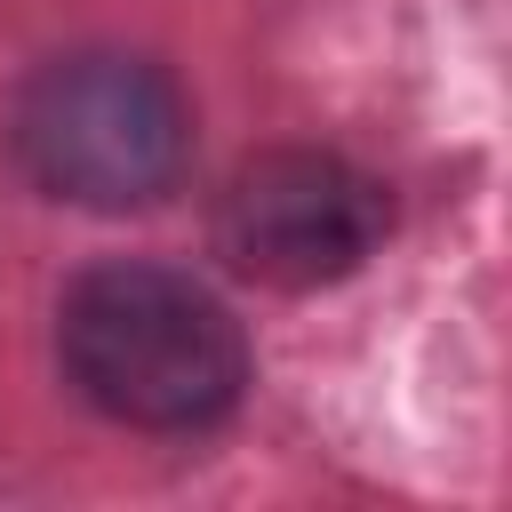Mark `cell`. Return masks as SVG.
<instances>
[{"mask_svg":"<svg viewBox=\"0 0 512 512\" xmlns=\"http://www.w3.org/2000/svg\"><path fill=\"white\" fill-rule=\"evenodd\" d=\"M56 360L72 392L128 432H208L248 392L240 320L176 264H88L56 304Z\"/></svg>","mask_w":512,"mask_h":512,"instance_id":"1","label":"cell"},{"mask_svg":"<svg viewBox=\"0 0 512 512\" xmlns=\"http://www.w3.org/2000/svg\"><path fill=\"white\" fill-rule=\"evenodd\" d=\"M16 168L72 208H152L192 168V104L184 88L128 48L48 56L8 104Z\"/></svg>","mask_w":512,"mask_h":512,"instance_id":"2","label":"cell"},{"mask_svg":"<svg viewBox=\"0 0 512 512\" xmlns=\"http://www.w3.org/2000/svg\"><path fill=\"white\" fill-rule=\"evenodd\" d=\"M384 224H392L384 184L320 144L248 152L216 192V256L240 280H264L288 296L352 280L376 256Z\"/></svg>","mask_w":512,"mask_h":512,"instance_id":"3","label":"cell"}]
</instances>
